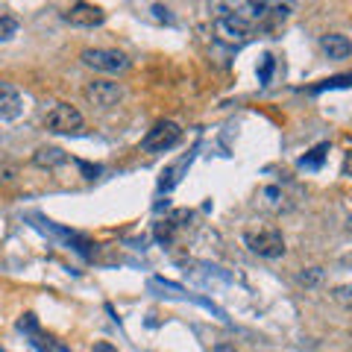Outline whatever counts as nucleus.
<instances>
[{"mask_svg": "<svg viewBox=\"0 0 352 352\" xmlns=\"http://www.w3.org/2000/svg\"><path fill=\"white\" fill-rule=\"evenodd\" d=\"M179 141H182V126L176 124V120H159L144 135L141 147L147 153H164V150H173Z\"/></svg>", "mask_w": 352, "mask_h": 352, "instance_id": "nucleus-3", "label": "nucleus"}, {"mask_svg": "<svg viewBox=\"0 0 352 352\" xmlns=\"http://www.w3.org/2000/svg\"><path fill=\"white\" fill-rule=\"evenodd\" d=\"M320 276H323L320 270H311V273H302V276H300V282H302V285H314V282L320 279Z\"/></svg>", "mask_w": 352, "mask_h": 352, "instance_id": "nucleus-17", "label": "nucleus"}, {"mask_svg": "<svg viewBox=\"0 0 352 352\" xmlns=\"http://www.w3.org/2000/svg\"><path fill=\"white\" fill-rule=\"evenodd\" d=\"M247 247L261 258H282L285 256V238L276 226H261V229H247L244 232Z\"/></svg>", "mask_w": 352, "mask_h": 352, "instance_id": "nucleus-1", "label": "nucleus"}, {"mask_svg": "<svg viewBox=\"0 0 352 352\" xmlns=\"http://www.w3.org/2000/svg\"><path fill=\"white\" fill-rule=\"evenodd\" d=\"M346 85H352V74H346V76H332V80H323L320 85H314V88H311V94H320V91H326V88H346Z\"/></svg>", "mask_w": 352, "mask_h": 352, "instance_id": "nucleus-13", "label": "nucleus"}, {"mask_svg": "<svg viewBox=\"0 0 352 352\" xmlns=\"http://www.w3.org/2000/svg\"><path fill=\"white\" fill-rule=\"evenodd\" d=\"M91 352H118L112 344H109V340H100V344H94V349Z\"/></svg>", "mask_w": 352, "mask_h": 352, "instance_id": "nucleus-18", "label": "nucleus"}, {"mask_svg": "<svg viewBox=\"0 0 352 352\" xmlns=\"http://www.w3.org/2000/svg\"><path fill=\"white\" fill-rule=\"evenodd\" d=\"M80 168L88 173V179H94V173H100V168H91V164H85V162H80Z\"/></svg>", "mask_w": 352, "mask_h": 352, "instance_id": "nucleus-19", "label": "nucleus"}, {"mask_svg": "<svg viewBox=\"0 0 352 352\" xmlns=\"http://www.w3.org/2000/svg\"><path fill=\"white\" fill-rule=\"evenodd\" d=\"M344 173H346V176H352V153H349L346 162H344Z\"/></svg>", "mask_w": 352, "mask_h": 352, "instance_id": "nucleus-20", "label": "nucleus"}, {"mask_svg": "<svg viewBox=\"0 0 352 352\" xmlns=\"http://www.w3.org/2000/svg\"><path fill=\"white\" fill-rule=\"evenodd\" d=\"M15 36H18V18L0 15V44H3V41H12Z\"/></svg>", "mask_w": 352, "mask_h": 352, "instance_id": "nucleus-12", "label": "nucleus"}, {"mask_svg": "<svg viewBox=\"0 0 352 352\" xmlns=\"http://www.w3.org/2000/svg\"><path fill=\"white\" fill-rule=\"evenodd\" d=\"M82 65L100 71V74H120L129 68V59L120 50H106V47H88L82 50Z\"/></svg>", "mask_w": 352, "mask_h": 352, "instance_id": "nucleus-4", "label": "nucleus"}, {"mask_svg": "<svg viewBox=\"0 0 352 352\" xmlns=\"http://www.w3.org/2000/svg\"><path fill=\"white\" fill-rule=\"evenodd\" d=\"M65 162H68V156H65V150H59V147H38L36 156H32L36 168H59Z\"/></svg>", "mask_w": 352, "mask_h": 352, "instance_id": "nucleus-9", "label": "nucleus"}, {"mask_svg": "<svg viewBox=\"0 0 352 352\" xmlns=\"http://www.w3.org/2000/svg\"><path fill=\"white\" fill-rule=\"evenodd\" d=\"M185 217H191L188 212H179V214H173L170 220H162V223H156V241H162V244H168V241L173 238V232L179 229V220Z\"/></svg>", "mask_w": 352, "mask_h": 352, "instance_id": "nucleus-10", "label": "nucleus"}, {"mask_svg": "<svg viewBox=\"0 0 352 352\" xmlns=\"http://www.w3.org/2000/svg\"><path fill=\"white\" fill-rule=\"evenodd\" d=\"M44 126H47L50 132H56V135H76L85 120L80 115V109L71 106V103H56L50 109L47 115H44Z\"/></svg>", "mask_w": 352, "mask_h": 352, "instance_id": "nucleus-2", "label": "nucleus"}, {"mask_svg": "<svg viewBox=\"0 0 352 352\" xmlns=\"http://www.w3.org/2000/svg\"><path fill=\"white\" fill-rule=\"evenodd\" d=\"M214 352H235L232 346H226V344H220V346H214Z\"/></svg>", "mask_w": 352, "mask_h": 352, "instance_id": "nucleus-21", "label": "nucleus"}, {"mask_svg": "<svg viewBox=\"0 0 352 352\" xmlns=\"http://www.w3.org/2000/svg\"><path fill=\"white\" fill-rule=\"evenodd\" d=\"M21 109H24V103H21L18 88L9 82H0V120H15L21 115Z\"/></svg>", "mask_w": 352, "mask_h": 352, "instance_id": "nucleus-7", "label": "nucleus"}, {"mask_svg": "<svg viewBox=\"0 0 352 352\" xmlns=\"http://www.w3.org/2000/svg\"><path fill=\"white\" fill-rule=\"evenodd\" d=\"M85 100L94 109H115L120 100H124V88L118 82H106V80H94L82 88Z\"/></svg>", "mask_w": 352, "mask_h": 352, "instance_id": "nucleus-5", "label": "nucleus"}, {"mask_svg": "<svg viewBox=\"0 0 352 352\" xmlns=\"http://www.w3.org/2000/svg\"><path fill=\"white\" fill-rule=\"evenodd\" d=\"M335 300H340L344 305L352 308V285H344V288H338V291H335Z\"/></svg>", "mask_w": 352, "mask_h": 352, "instance_id": "nucleus-16", "label": "nucleus"}, {"mask_svg": "<svg viewBox=\"0 0 352 352\" xmlns=\"http://www.w3.org/2000/svg\"><path fill=\"white\" fill-rule=\"evenodd\" d=\"M320 47L332 62H340V59H346L352 53V41L346 36H340V32H329V36H323Z\"/></svg>", "mask_w": 352, "mask_h": 352, "instance_id": "nucleus-8", "label": "nucleus"}, {"mask_svg": "<svg viewBox=\"0 0 352 352\" xmlns=\"http://www.w3.org/2000/svg\"><path fill=\"white\" fill-rule=\"evenodd\" d=\"M326 153H329V144H317L311 153H305V156L300 159V168H305V170H317V168L323 164Z\"/></svg>", "mask_w": 352, "mask_h": 352, "instance_id": "nucleus-11", "label": "nucleus"}, {"mask_svg": "<svg viewBox=\"0 0 352 352\" xmlns=\"http://www.w3.org/2000/svg\"><path fill=\"white\" fill-rule=\"evenodd\" d=\"M65 21L74 27H100L106 21V12L94 3H74L68 12H65Z\"/></svg>", "mask_w": 352, "mask_h": 352, "instance_id": "nucleus-6", "label": "nucleus"}, {"mask_svg": "<svg viewBox=\"0 0 352 352\" xmlns=\"http://www.w3.org/2000/svg\"><path fill=\"white\" fill-rule=\"evenodd\" d=\"M18 329H21V332H36V329H38L36 314H24V317H21V320H18Z\"/></svg>", "mask_w": 352, "mask_h": 352, "instance_id": "nucleus-14", "label": "nucleus"}, {"mask_svg": "<svg viewBox=\"0 0 352 352\" xmlns=\"http://www.w3.org/2000/svg\"><path fill=\"white\" fill-rule=\"evenodd\" d=\"M270 74H273V56H264L261 68H258V80L261 82H270Z\"/></svg>", "mask_w": 352, "mask_h": 352, "instance_id": "nucleus-15", "label": "nucleus"}]
</instances>
